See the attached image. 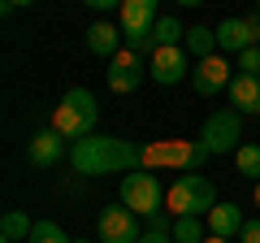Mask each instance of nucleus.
Segmentation results:
<instances>
[{"label": "nucleus", "instance_id": "nucleus-1", "mask_svg": "<svg viewBox=\"0 0 260 243\" xmlns=\"http://www.w3.org/2000/svg\"><path fill=\"white\" fill-rule=\"evenodd\" d=\"M70 165L78 174H130L143 169V148L117 135H87V139L70 143Z\"/></svg>", "mask_w": 260, "mask_h": 243}, {"label": "nucleus", "instance_id": "nucleus-32", "mask_svg": "<svg viewBox=\"0 0 260 243\" xmlns=\"http://www.w3.org/2000/svg\"><path fill=\"white\" fill-rule=\"evenodd\" d=\"M74 243H91V239H74Z\"/></svg>", "mask_w": 260, "mask_h": 243}, {"label": "nucleus", "instance_id": "nucleus-28", "mask_svg": "<svg viewBox=\"0 0 260 243\" xmlns=\"http://www.w3.org/2000/svg\"><path fill=\"white\" fill-rule=\"evenodd\" d=\"M174 5H182V9H200L204 0H174Z\"/></svg>", "mask_w": 260, "mask_h": 243}, {"label": "nucleus", "instance_id": "nucleus-7", "mask_svg": "<svg viewBox=\"0 0 260 243\" xmlns=\"http://www.w3.org/2000/svg\"><path fill=\"white\" fill-rule=\"evenodd\" d=\"M230 78H234V66L225 61V52L204 56V61H195V70H191L195 96H221V92H230Z\"/></svg>", "mask_w": 260, "mask_h": 243}, {"label": "nucleus", "instance_id": "nucleus-29", "mask_svg": "<svg viewBox=\"0 0 260 243\" xmlns=\"http://www.w3.org/2000/svg\"><path fill=\"white\" fill-rule=\"evenodd\" d=\"M204 243H234V239H221V234H208Z\"/></svg>", "mask_w": 260, "mask_h": 243}, {"label": "nucleus", "instance_id": "nucleus-14", "mask_svg": "<svg viewBox=\"0 0 260 243\" xmlns=\"http://www.w3.org/2000/svg\"><path fill=\"white\" fill-rule=\"evenodd\" d=\"M230 104H234L239 113H260V78L234 74V78H230Z\"/></svg>", "mask_w": 260, "mask_h": 243}, {"label": "nucleus", "instance_id": "nucleus-17", "mask_svg": "<svg viewBox=\"0 0 260 243\" xmlns=\"http://www.w3.org/2000/svg\"><path fill=\"white\" fill-rule=\"evenodd\" d=\"M186 39V31H182V22L178 18H156V26H152V48H169V44H182Z\"/></svg>", "mask_w": 260, "mask_h": 243}, {"label": "nucleus", "instance_id": "nucleus-21", "mask_svg": "<svg viewBox=\"0 0 260 243\" xmlns=\"http://www.w3.org/2000/svg\"><path fill=\"white\" fill-rule=\"evenodd\" d=\"M26 243H74V239H70L56 222H48V217H44V222H35V230H30Z\"/></svg>", "mask_w": 260, "mask_h": 243}, {"label": "nucleus", "instance_id": "nucleus-31", "mask_svg": "<svg viewBox=\"0 0 260 243\" xmlns=\"http://www.w3.org/2000/svg\"><path fill=\"white\" fill-rule=\"evenodd\" d=\"M0 243H13V239H5V234H0Z\"/></svg>", "mask_w": 260, "mask_h": 243}, {"label": "nucleus", "instance_id": "nucleus-19", "mask_svg": "<svg viewBox=\"0 0 260 243\" xmlns=\"http://www.w3.org/2000/svg\"><path fill=\"white\" fill-rule=\"evenodd\" d=\"M208 239V222L200 217H174V243H204Z\"/></svg>", "mask_w": 260, "mask_h": 243}, {"label": "nucleus", "instance_id": "nucleus-26", "mask_svg": "<svg viewBox=\"0 0 260 243\" xmlns=\"http://www.w3.org/2000/svg\"><path fill=\"white\" fill-rule=\"evenodd\" d=\"M87 9H121V0H83Z\"/></svg>", "mask_w": 260, "mask_h": 243}, {"label": "nucleus", "instance_id": "nucleus-16", "mask_svg": "<svg viewBox=\"0 0 260 243\" xmlns=\"http://www.w3.org/2000/svg\"><path fill=\"white\" fill-rule=\"evenodd\" d=\"M182 48H186V56H195V61H204V56H213L217 52V26H186V39H182Z\"/></svg>", "mask_w": 260, "mask_h": 243}, {"label": "nucleus", "instance_id": "nucleus-13", "mask_svg": "<svg viewBox=\"0 0 260 243\" xmlns=\"http://www.w3.org/2000/svg\"><path fill=\"white\" fill-rule=\"evenodd\" d=\"M87 52L113 61V56L121 52V31L113 26V22H91V26H87Z\"/></svg>", "mask_w": 260, "mask_h": 243}, {"label": "nucleus", "instance_id": "nucleus-6", "mask_svg": "<svg viewBox=\"0 0 260 243\" xmlns=\"http://www.w3.org/2000/svg\"><path fill=\"white\" fill-rule=\"evenodd\" d=\"M95 234H100V243H139L143 239L139 213L126 208L121 200H117V204H104L100 217H95Z\"/></svg>", "mask_w": 260, "mask_h": 243}, {"label": "nucleus", "instance_id": "nucleus-4", "mask_svg": "<svg viewBox=\"0 0 260 243\" xmlns=\"http://www.w3.org/2000/svg\"><path fill=\"white\" fill-rule=\"evenodd\" d=\"M234 139H243V113L234 109V104L213 109L208 122L200 126V148H204L208 157H225V152H239Z\"/></svg>", "mask_w": 260, "mask_h": 243}, {"label": "nucleus", "instance_id": "nucleus-11", "mask_svg": "<svg viewBox=\"0 0 260 243\" xmlns=\"http://www.w3.org/2000/svg\"><path fill=\"white\" fill-rule=\"evenodd\" d=\"M104 83H109V92H117V96H130L143 83V66H139V56H135V48H121V52L109 61Z\"/></svg>", "mask_w": 260, "mask_h": 243}, {"label": "nucleus", "instance_id": "nucleus-24", "mask_svg": "<svg viewBox=\"0 0 260 243\" xmlns=\"http://www.w3.org/2000/svg\"><path fill=\"white\" fill-rule=\"evenodd\" d=\"M139 243H174V230H143Z\"/></svg>", "mask_w": 260, "mask_h": 243}, {"label": "nucleus", "instance_id": "nucleus-9", "mask_svg": "<svg viewBox=\"0 0 260 243\" xmlns=\"http://www.w3.org/2000/svg\"><path fill=\"white\" fill-rule=\"evenodd\" d=\"M148 74H152V83H160V87L182 83V78L191 74V56H186V48H182V44L152 48V66H148Z\"/></svg>", "mask_w": 260, "mask_h": 243}, {"label": "nucleus", "instance_id": "nucleus-23", "mask_svg": "<svg viewBox=\"0 0 260 243\" xmlns=\"http://www.w3.org/2000/svg\"><path fill=\"white\" fill-rule=\"evenodd\" d=\"M239 243H260V217H247V222H243Z\"/></svg>", "mask_w": 260, "mask_h": 243}, {"label": "nucleus", "instance_id": "nucleus-30", "mask_svg": "<svg viewBox=\"0 0 260 243\" xmlns=\"http://www.w3.org/2000/svg\"><path fill=\"white\" fill-rule=\"evenodd\" d=\"M256 208H260V183H256Z\"/></svg>", "mask_w": 260, "mask_h": 243}, {"label": "nucleus", "instance_id": "nucleus-27", "mask_svg": "<svg viewBox=\"0 0 260 243\" xmlns=\"http://www.w3.org/2000/svg\"><path fill=\"white\" fill-rule=\"evenodd\" d=\"M148 230H174V226H169L160 213H152V217H148Z\"/></svg>", "mask_w": 260, "mask_h": 243}, {"label": "nucleus", "instance_id": "nucleus-18", "mask_svg": "<svg viewBox=\"0 0 260 243\" xmlns=\"http://www.w3.org/2000/svg\"><path fill=\"white\" fill-rule=\"evenodd\" d=\"M30 230H35V222H30L26 213H22V208H9V213L0 217V234H5V239H30Z\"/></svg>", "mask_w": 260, "mask_h": 243}, {"label": "nucleus", "instance_id": "nucleus-2", "mask_svg": "<svg viewBox=\"0 0 260 243\" xmlns=\"http://www.w3.org/2000/svg\"><path fill=\"white\" fill-rule=\"evenodd\" d=\"M95 122H100V104H95V96L87 87H70L61 96V104H56V113H52V126L74 143L95 135Z\"/></svg>", "mask_w": 260, "mask_h": 243}, {"label": "nucleus", "instance_id": "nucleus-3", "mask_svg": "<svg viewBox=\"0 0 260 243\" xmlns=\"http://www.w3.org/2000/svg\"><path fill=\"white\" fill-rule=\"evenodd\" d=\"M165 204L174 217H208L217 208V187L200 169L195 174H178V183L165 191Z\"/></svg>", "mask_w": 260, "mask_h": 243}, {"label": "nucleus", "instance_id": "nucleus-10", "mask_svg": "<svg viewBox=\"0 0 260 243\" xmlns=\"http://www.w3.org/2000/svg\"><path fill=\"white\" fill-rule=\"evenodd\" d=\"M61 157H70V148H65V135L56 131V126H48V131H35L26 139V161L35 169H52L61 165Z\"/></svg>", "mask_w": 260, "mask_h": 243}, {"label": "nucleus", "instance_id": "nucleus-5", "mask_svg": "<svg viewBox=\"0 0 260 243\" xmlns=\"http://www.w3.org/2000/svg\"><path fill=\"white\" fill-rule=\"evenodd\" d=\"M121 204H126V208H135L139 217L160 213V204H165L160 178L152 174V169H130V174H121Z\"/></svg>", "mask_w": 260, "mask_h": 243}, {"label": "nucleus", "instance_id": "nucleus-12", "mask_svg": "<svg viewBox=\"0 0 260 243\" xmlns=\"http://www.w3.org/2000/svg\"><path fill=\"white\" fill-rule=\"evenodd\" d=\"M256 44H260V39H256L251 18H225V22H217V52L239 56V52H247V48H256Z\"/></svg>", "mask_w": 260, "mask_h": 243}, {"label": "nucleus", "instance_id": "nucleus-15", "mask_svg": "<svg viewBox=\"0 0 260 243\" xmlns=\"http://www.w3.org/2000/svg\"><path fill=\"white\" fill-rule=\"evenodd\" d=\"M208 222V234H221V239H234V234L243 230V222H247V217H243V208L239 204H217L213 213L204 217Z\"/></svg>", "mask_w": 260, "mask_h": 243}, {"label": "nucleus", "instance_id": "nucleus-33", "mask_svg": "<svg viewBox=\"0 0 260 243\" xmlns=\"http://www.w3.org/2000/svg\"><path fill=\"white\" fill-rule=\"evenodd\" d=\"M256 13H260V0H256Z\"/></svg>", "mask_w": 260, "mask_h": 243}, {"label": "nucleus", "instance_id": "nucleus-8", "mask_svg": "<svg viewBox=\"0 0 260 243\" xmlns=\"http://www.w3.org/2000/svg\"><path fill=\"white\" fill-rule=\"evenodd\" d=\"M208 161V152L195 143H178V139H165L156 148H143V165H182V174H195V165Z\"/></svg>", "mask_w": 260, "mask_h": 243}, {"label": "nucleus", "instance_id": "nucleus-20", "mask_svg": "<svg viewBox=\"0 0 260 243\" xmlns=\"http://www.w3.org/2000/svg\"><path fill=\"white\" fill-rule=\"evenodd\" d=\"M234 169H239L243 178H251V183H260V143H239Z\"/></svg>", "mask_w": 260, "mask_h": 243}, {"label": "nucleus", "instance_id": "nucleus-25", "mask_svg": "<svg viewBox=\"0 0 260 243\" xmlns=\"http://www.w3.org/2000/svg\"><path fill=\"white\" fill-rule=\"evenodd\" d=\"M30 5H35V0H0V9H5V13H13V9H30Z\"/></svg>", "mask_w": 260, "mask_h": 243}, {"label": "nucleus", "instance_id": "nucleus-22", "mask_svg": "<svg viewBox=\"0 0 260 243\" xmlns=\"http://www.w3.org/2000/svg\"><path fill=\"white\" fill-rule=\"evenodd\" d=\"M234 70H239V74H251V78H260V44L234 56Z\"/></svg>", "mask_w": 260, "mask_h": 243}]
</instances>
